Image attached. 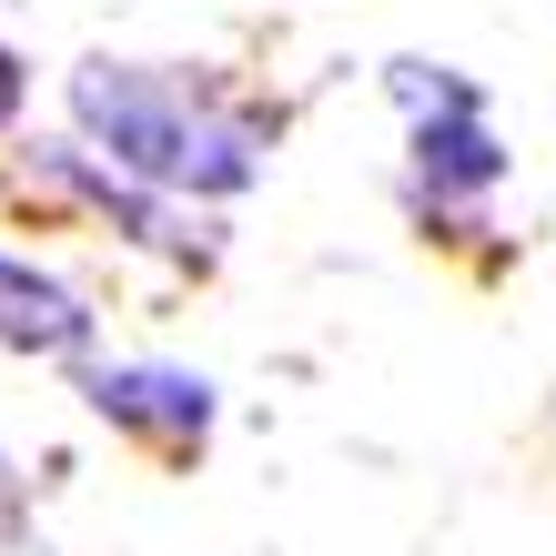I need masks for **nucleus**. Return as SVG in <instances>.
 <instances>
[{
	"mask_svg": "<svg viewBox=\"0 0 556 556\" xmlns=\"http://www.w3.org/2000/svg\"><path fill=\"white\" fill-rule=\"evenodd\" d=\"M384 102H395L405 122H425V112H466V102H485V81H476V72H455V61L395 51V61H384Z\"/></svg>",
	"mask_w": 556,
	"mask_h": 556,
	"instance_id": "nucleus-5",
	"label": "nucleus"
},
{
	"mask_svg": "<svg viewBox=\"0 0 556 556\" xmlns=\"http://www.w3.org/2000/svg\"><path fill=\"white\" fill-rule=\"evenodd\" d=\"M516 173V152L496 132V102H466V112H425L405 122V203L415 223H435V233H485L496 223V192Z\"/></svg>",
	"mask_w": 556,
	"mask_h": 556,
	"instance_id": "nucleus-2",
	"label": "nucleus"
},
{
	"mask_svg": "<svg viewBox=\"0 0 556 556\" xmlns=\"http://www.w3.org/2000/svg\"><path fill=\"white\" fill-rule=\"evenodd\" d=\"M21 102H30V61H21L11 41H0V122H11Z\"/></svg>",
	"mask_w": 556,
	"mask_h": 556,
	"instance_id": "nucleus-6",
	"label": "nucleus"
},
{
	"mask_svg": "<svg viewBox=\"0 0 556 556\" xmlns=\"http://www.w3.org/2000/svg\"><path fill=\"white\" fill-rule=\"evenodd\" d=\"M61 112H72V142L91 162H112L122 182L162 192V203H243L283 132L264 102H233L213 72L112 61V51L61 72Z\"/></svg>",
	"mask_w": 556,
	"mask_h": 556,
	"instance_id": "nucleus-1",
	"label": "nucleus"
},
{
	"mask_svg": "<svg viewBox=\"0 0 556 556\" xmlns=\"http://www.w3.org/2000/svg\"><path fill=\"white\" fill-rule=\"evenodd\" d=\"M11 485H21V466H11V455H0V506H11Z\"/></svg>",
	"mask_w": 556,
	"mask_h": 556,
	"instance_id": "nucleus-7",
	"label": "nucleus"
},
{
	"mask_svg": "<svg viewBox=\"0 0 556 556\" xmlns=\"http://www.w3.org/2000/svg\"><path fill=\"white\" fill-rule=\"evenodd\" d=\"M81 405L112 425V435H142L162 455H203L223 425V384L192 365H162V354H91L81 365Z\"/></svg>",
	"mask_w": 556,
	"mask_h": 556,
	"instance_id": "nucleus-3",
	"label": "nucleus"
},
{
	"mask_svg": "<svg viewBox=\"0 0 556 556\" xmlns=\"http://www.w3.org/2000/svg\"><path fill=\"white\" fill-rule=\"evenodd\" d=\"M102 344V314L81 304L51 264L0 243V354H30V365H81Z\"/></svg>",
	"mask_w": 556,
	"mask_h": 556,
	"instance_id": "nucleus-4",
	"label": "nucleus"
}]
</instances>
